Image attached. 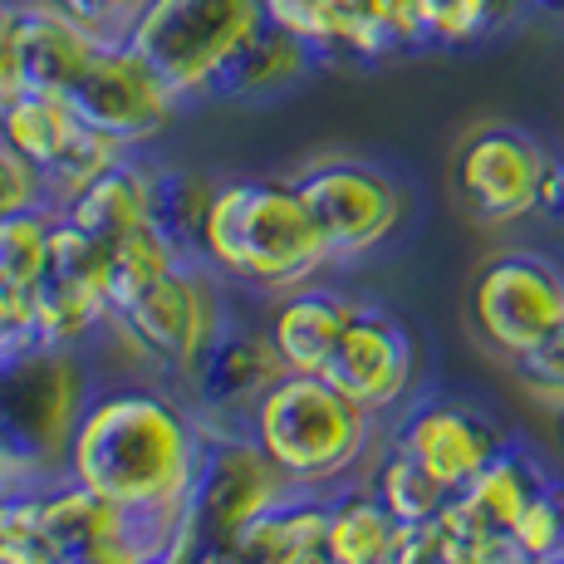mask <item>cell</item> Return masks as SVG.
<instances>
[{
	"instance_id": "d6a6232c",
	"label": "cell",
	"mask_w": 564,
	"mask_h": 564,
	"mask_svg": "<svg viewBox=\"0 0 564 564\" xmlns=\"http://www.w3.org/2000/svg\"><path fill=\"white\" fill-rule=\"evenodd\" d=\"M275 564H334V555L324 545H314V550H300V555H285V560H275Z\"/></svg>"
},
{
	"instance_id": "7402d4cb",
	"label": "cell",
	"mask_w": 564,
	"mask_h": 564,
	"mask_svg": "<svg viewBox=\"0 0 564 564\" xmlns=\"http://www.w3.org/2000/svg\"><path fill=\"white\" fill-rule=\"evenodd\" d=\"M314 64V45L280 25H260L256 40L226 64V74L216 79L212 99H260V94H280L295 79H305Z\"/></svg>"
},
{
	"instance_id": "30bf717a",
	"label": "cell",
	"mask_w": 564,
	"mask_h": 564,
	"mask_svg": "<svg viewBox=\"0 0 564 564\" xmlns=\"http://www.w3.org/2000/svg\"><path fill=\"white\" fill-rule=\"evenodd\" d=\"M0 133L45 172L54 212H59L79 187H89L104 167H113V162L128 153L123 143H113L108 133L84 123L79 108L69 104V94L30 89V84L0 104Z\"/></svg>"
},
{
	"instance_id": "cb8c5ba5",
	"label": "cell",
	"mask_w": 564,
	"mask_h": 564,
	"mask_svg": "<svg viewBox=\"0 0 564 564\" xmlns=\"http://www.w3.org/2000/svg\"><path fill=\"white\" fill-rule=\"evenodd\" d=\"M216 182L182 167H153V226L177 246L187 260H202L206 212H212Z\"/></svg>"
},
{
	"instance_id": "e0dca14e",
	"label": "cell",
	"mask_w": 564,
	"mask_h": 564,
	"mask_svg": "<svg viewBox=\"0 0 564 564\" xmlns=\"http://www.w3.org/2000/svg\"><path fill=\"white\" fill-rule=\"evenodd\" d=\"M10 40H15V64H20V89H59L69 94L74 79L89 69V59L108 40L89 35L79 20L54 10L50 0H25L10 6Z\"/></svg>"
},
{
	"instance_id": "1f68e13d",
	"label": "cell",
	"mask_w": 564,
	"mask_h": 564,
	"mask_svg": "<svg viewBox=\"0 0 564 564\" xmlns=\"http://www.w3.org/2000/svg\"><path fill=\"white\" fill-rule=\"evenodd\" d=\"M187 564H256L246 555L236 540H197V550H192Z\"/></svg>"
},
{
	"instance_id": "4fadbf2b",
	"label": "cell",
	"mask_w": 564,
	"mask_h": 564,
	"mask_svg": "<svg viewBox=\"0 0 564 564\" xmlns=\"http://www.w3.org/2000/svg\"><path fill=\"white\" fill-rule=\"evenodd\" d=\"M285 476L260 452L246 427H206L202 422V462L192 476V520L197 540H236L246 520H256L285 491Z\"/></svg>"
},
{
	"instance_id": "5bb4252c",
	"label": "cell",
	"mask_w": 564,
	"mask_h": 564,
	"mask_svg": "<svg viewBox=\"0 0 564 564\" xmlns=\"http://www.w3.org/2000/svg\"><path fill=\"white\" fill-rule=\"evenodd\" d=\"M319 373L373 417H383L417 393V339L388 305L364 300Z\"/></svg>"
},
{
	"instance_id": "f546056e",
	"label": "cell",
	"mask_w": 564,
	"mask_h": 564,
	"mask_svg": "<svg viewBox=\"0 0 564 564\" xmlns=\"http://www.w3.org/2000/svg\"><path fill=\"white\" fill-rule=\"evenodd\" d=\"M516 378L540 408H550V412L564 417V329L545 344V349H535L530 359H520Z\"/></svg>"
},
{
	"instance_id": "d590c367",
	"label": "cell",
	"mask_w": 564,
	"mask_h": 564,
	"mask_svg": "<svg viewBox=\"0 0 564 564\" xmlns=\"http://www.w3.org/2000/svg\"><path fill=\"white\" fill-rule=\"evenodd\" d=\"M0 359H6V349H0Z\"/></svg>"
},
{
	"instance_id": "277c9868",
	"label": "cell",
	"mask_w": 564,
	"mask_h": 564,
	"mask_svg": "<svg viewBox=\"0 0 564 564\" xmlns=\"http://www.w3.org/2000/svg\"><path fill=\"white\" fill-rule=\"evenodd\" d=\"M280 373H285V359L270 339L265 295L226 280L212 334L202 339L187 373L177 378V393L187 398V408L206 427H246L256 403Z\"/></svg>"
},
{
	"instance_id": "8fae6325",
	"label": "cell",
	"mask_w": 564,
	"mask_h": 564,
	"mask_svg": "<svg viewBox=\"0 0 564 564\" xmlns=\"http://www.w3.org/2000/svg\"><path fill=\"white\" fill-rule=\"evenodd\" d=\"M555 153L516 123L476 128L457 153V197L481 226H511L540 212Z\"/></svg>"
},
{
	"instance_id": "f1b7e54d",
	"label": "cell",
	"mask_w": 564,
	"mask_h": 564,
	"mask_svg": "<svg viewBox=\"0 0 564 564\" xmlns=\"http://www.w3.org/2000/svg\"><path fill=\"white\" fill-rule=\"evenodd\" d=\"M393 564H481V550L442 516V520H427V525L403 530V545H398Z\"/></svg>"
},
{
	"instance_id": "44dd1931",
	"label": "cell",
	"mask_w": 564,
	"mask_h": 564,
	"mask_svg": "<svg viewBox=\"0 0 564 564\" xmlns=\"http://www.w3.org/2000/svg\"><path fill=\"white\" fill-rule=\"evenodd\" d=\"M329 501H334V491L290 481L256 520H246L241 535H236V545H241L256 564H275L285 555H300V550L324 545V530H329Z\"/></svg>"
},
{
	"instance_id": "4316f807",
	"label": "cell",
	"mask_w": 564,
	"mask_h": 564,
	"mask_svg": "<svg viewBox=\"0 0 564 564\" xmlns=\"http://www.w3.org/2000/svg\"><path fill=\"white\" fill-rule=\"evenodd\" d=\"M516 555H525L530 564H560L564 560V486L550 481L535 501L525 506V516L511 530Z\"/></svg>"
},
{
	"instance_id": "5b68a950",
	"label": "cell",
	"mask_w": 564,
	"mask_h": 564,
	"mask_svg": "<svg viewBox=\"0 0 564 564\" xmlns=\"http://www.w3.org/2000/svg\"><path fill=\"white\" fill-rule=\"evenodd\" d=\"M265 25V0H143L128 45L182 94L212 99L216 79Z\"/></svg>"
},
{
	"instance_id": "8d00e7d4",
	"label": "cell",
	"mask_w": 564,
	"mask_h": 564,
	"mask_svg": "<svg viewBox=\"0 0 564 564\" xmlns=\"http://www.w3.org/2000/svg\"><path fill=\"white\" fill-rule=\"evenodd\" d=\"M560 564H564V560H560Z\"/></svg>"
},
{
	"instance_id": "836d02e7",
	"label": "cell",
	"mask_w": 564,
	"mask_h": 564,
	"mask_svg": "<svg viewBox=\"0 0 564 564\" xmlns=\"http://www.w3.org/2000/svg\"><path fill=\"white\" fill-rule=\"evenodd\" d=\"M481 564H530V560L516 555V545H506V550H491V555H481Z\"/></svg>"
},
{
	"instance_id": "e575fe53",
	"label": "cell",
	"mask_w": 564,
	"mask_h": 564,
	"mask_svg": "<svg viewBox=\"0 0 564 564\" xmlns=\"http://www.w3.org/2000/svg\"><path fill=\"white\" fill-rule=\"evenodd\" d=\"M550 6H564V0H550Z\"/></svg>"
},
{
	"instance_id": "603a6c76",
	"label": "cell",
	"mask_w": 564,
	"mask_h": 564,
	"mask_svg": "<svg viewBox=\"0 0 564 564\" xmlns=\"http://www.w3.org/2000/svg\"><path fill=\"white\" fill-rule=\"evenodd\" d=\"M368 486L378 491V501L393 511V520L403 530L412 525H427V520H442L452 506V491L427 471L412 452H403L398 442H388V452H378V462L368 466L364 476Z\"/></svg>"
},
{
	"instance_id": "9c48e42d",
	"label": "cell",
	"mask_w": 564,
	"mask_h": 564,
	"mask_svg": "<svg viewBox=\"0 0 564 564\" xmlns=\"http://www.w3.org/2000/svg\"><path fill=\"white\" fill-rule=\"evenodd\" d=\"M295 187L324 236L329 265H354L373 256L408 216L403 187L364 158H324L300 172Z\"/></svg>"
},
{
	"instance_id": "484cf974",
	"label": "cell",
	"mask_w": 564,
	"mask_h": 564,
	"mask_svg": "<svg viewBox=\"0 0 564 564\" xmlns=\"http://www.w3.org/2000/svg\"><path fill=\"white\" fill-rule=\"evenodd\" d=\"M50 231H54V212H25V216H6L0 221V280L35 290L45 280L50 265Z\"/></svg>"
},
{
	"instance_id": "83f0119b",
	"label": "cell",
	"mask_w": 564,
	"mask_h": 564,
	"mask_svg": "<svg viewBox=\"0 0 564 564\" xmlns=\"http://www.w3.org/2000/svg\"><path fill=\"white\" fill-rule=\"evenodd\" d=\"M54 212L50 202V182L6 133H0V221L6 216H25V212Z\"/></svg>"
},
{
	"instance_id": "d4e9b609",
	"label": "cell",
	"mask_w": 564,
	"mask_h": 564,
	"mask_svg": "<svg viewBox=\"0 0 564 564\" xmlns=\"http://www.w3.org/2000/svg\"><path fill=\"white\" fill-rule=\"evenodd\" d=\"M177 265H187V256H182L153 221L118 236L113 241V310L128 305L133 295H143L148 285H158V280L172 275Z\"/></svg>"
},
{
	"instance_id": "52a82bcc",
	"label": "cell",
	"mask_w": 564,
	"mask_h": 564,
	"mask_svg": "<svg viewBox=\"0 0 564 564\" xmlns=\"http://www.w3.org/2000/svg\"><path fill=\"white\" fill-rule=\"evenodd\" d=\"M476 339L501 359H530L564 329V265L540 251H496L466 290Z\"/></svg>"
},
{
	"instance_id": "7a4b0ae2",
	"label": "cell",
	"mask_w": 564,
	"mask_h": 564,
	"mask_svg": "<svg viewBox=\"0 0 564 564\" xmlns=\"http://www.w3.org/2000/svg\"><path fill=\"white\" fill-rule=\"evenodd\" d=\"M202 260L221 280L256 295H280L329 270V251L295 182H216Z\"/></svg>"
},
{
	"instance_id": "3957f363",
	"label": "cell",
	"mask_w": 564,
	"mask_h": 564,
	"mask_svg": "<svg viewBox=\"0 0 564 564\" xmlns=\"http://www.w3.org/2000/svg\"><path fill=\"white\" fill-rule=\"evenodd\" d=\"M373 412L339 393L324 373L285 368L256 403L246 432L260 442V452L275 462L285 481L334 491L359 476L373 447Z\"/></svg>"
},
{
	"instance_id": "d6986e66",
	"label": "cell",
	"mask_w": 564,
	"mask_h": 564,
	"mask_svg": "<svg viewBox=\"0 0 564 564\" xmlns=\"http://www.w3.org/2000/svg\"><path fill=\"white\" fill-rule=\"evenodd\" d=\"M59 216H69L79 231L113 246L118 236H128L133 226L153 221V167H143L133 153H123L113 167H104L89 187L74 192V197L59 206Z\"/></svg>"
},
{
	"instance_id": "7c38bea8",
	"label": "cell",
	"mask_w": 564,
	"mask_h": 564,
	"mask_svg": "<svg viewBox=\"0 0 564 564\" xmlns=\"http://www.w3.org/2000/svg\"><path fill=\"white\" fill-rule=\"evenodd\" d=\"M69 104L79 108V118L89 128H99V133H108L113 143H123L133 153L148 138H158L187 99L128 40H108L89 59V69L74 79Z\"/></svg>"
},
{
	"instance_id": "ba28073f",
	"label": "cell",
	"mask_w": 564,
	"mask_h": 564,
	"mask_svg": "<svg viewBox=\"0 0 564 564\" xmlns=\"http://www.w3.org/2000/svg\"><path fill=\"white\" fill-rule=\"evenodd\" d=\"M221 295L226 280L206 260H187L172 275H162L158 285H148L143 295L113 310V339L133 354L143 373L177 388V378L197 359L202 339L212 334Z\"/></svg>"
},
{
	"instance_id": "9a60e30c",
	"label": "cell",
	"mask_w": 564,
	"mask_h": 564,
	"mask_svg": "<svg viewBox=\"0 0 564 564\" xmlns=\"http://www.w3.org/2000/svg\"><path fill=\"white\" fill-rule=\"evenodd\" d=\"M388 442H398L403 452H412V457L457 496L511 437H506V427L491 417V412L466 403V398L422 393V398H408V403L398 408L393 437Z\"/></svg>"
},
{
	"instance_id": "2e32d148",
	"label": "cell",
	"mask_w": 564,
	"mask_h": 564,
	"mask_svg": "<svg viewBox=\"0 0 564 564\" xmlns=\"http://www.w3.org/2000/svg\"><path fill=\"white\" fill-rule=\"evenodd\" d=\"M550 481H555V476H550V466L535 457V447H525V442L511 437L457 496H452L447 520L481 550V555H491V550L511 545L516 520L525 516V506L535 501Z\"/></svg>"
},
{
	"instance_id": "ac0fdd59",
	"label": "cell",
	"mask_w": 564,
	"mask_h": 564,
	"mask_svg": "<svg viewBox=\"0 0 564 564\" xmlns=\"http://www.w3.org/2000/svg\"><path fill=\"white\" fill-rule=\"evenodd\" d=\"M364 300L349 295V290H334L324 280H305L295 290H280V295H265V319H270V339H275L285 368H300V373H319L324 359L334 354L339 334L349 329L354 310Z\"/></svg>"
},
{
	"instance_id": "6da1fadb",
	"label": "cell",
	"mask_w": 564,
	"mask_h": 564,
	"mask_svg": "<svg viewBox=\"0 0 564 564\" xmlns=\"http://www.w3.org/2000/svg\"><path fill=\"white\" fill-rule=\"evenodd\" d=\"M202 462V422L162 378H108L94 368L89 403L69 437L64 476L108 506L177 501Z\"/></svg>"
},
{
	"instance_id": "8992f818",
	"label": "cell",
	"mask_w": 564,
	"mask_h": 564,
	"mask_svg": "<svg viewBox=\"0 0 564 564\" xmlns=\"http://www.w3.org/2000/svg\"><path fill=\"white\" fill-rule=\"evenodd\" d=\"M94 364L74 349L30 344L0 359V437L45 481L64 476L69 437L89 403Z\"/></svg>"
},
{
	"instance_id": "ffe728a7",
	"label": "cell",
	"mask_w": 564,
	"mask_h": 564,
	"mask_svg": "<svg viewBox=\"0 0 564 564\" xmlns=\"http://www.w3.org/2000/svg\"><path fill=\"white\" fill-rule=\"evenodd\" d=\"M398 545H403V525L364 476L334 486L329 530H324V550L334 555V564H393Z\"/></svg>"
},
{
	"instance_id": "4dcf8cb0",
	"label": "cell",
	"mask_w": 564,
	"mask_h": 564,
	"mask_svg": "<svg viewBox=\"0 0 564 564\" xmlns=\"http://www.w3.org/2000/svg\"><path fill=\"white\" fill-rule=\"evenodd\" d=\"M54 10H64L69 20H79L89 35L99 40H123L128 25L138 20V10H143V0H50Z\"/></svg>"
}]
</instances>
